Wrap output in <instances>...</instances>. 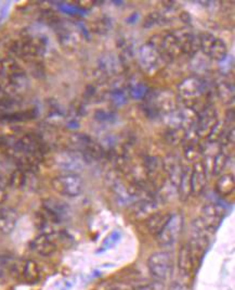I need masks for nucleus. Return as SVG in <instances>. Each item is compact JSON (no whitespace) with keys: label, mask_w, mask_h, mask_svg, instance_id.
I'll return each mask as SVG.
<instances>
[{"label":"nucleus","mask_w":235,"mask_h":290,"mask_svg":"<svg viewBox=\"0 0 235 290\" xmlns=\"http://www.w3.org/2000/svg\"><path fill=\"white\" fill-rule=\"evenodd\" d=\"M21 275L28 284L37 283L40 278V270L37 263L32 260L26 261L23 264Z\"/></svg>","instance_id":"6"},{"label":"nucleus","mask_w":235,"mask_h":290,"mask_svg":"<svg viewBox=\"0 0 235 290\" xmlns=\"http://www.w3.org/2000/svg\"><path fill=\"white\" fill-rule=\"evenodd\" d=\"M195 260L192 256V252L190 250L189 246H184L179 252L178 257V269L179 272L185 276L190 275L194 270Z\"/></svg>","instance_id":"4"},{"label":"nucleus","mask_w":235,"mask_h":290,"mask_svg":"<svg viewBox=\"0 0 235 290\" xmlns=\"http://www.w3.org/2000/svg\"><path fill=\"white\" fill-rule=\"evenodd\" d=\"M191 188L194 191V193L202 192L205 186V176L202 171H195L193 174V177L191 180Z\"/></svg>","instance_id":"8"},{"label":"nucleus","mask_w":235,"mask_h":290,"mask_svg":"<svg viewBox=\"0 0 235 290\" xmlns=\"http://www.w3.org/2000/svg\"><path fill=\"white\" fill-rule=\"evenodd\" d=\"M169 221V217L167 216H163V215H153L149 223H147V226H149L150 231L152 233L155 234H159L162 230L163 227L167 224V222Z\"/></svg>","instance_id":"7"},{"label":"nucleus","mask_w":235,"mask_h":290,"mask_svg":"<svg viewBox=\"0 0 235 290\" xmlns=\"http://www.w3.org/2000/svg\"><path fill=\"white\" fill-rule=\"evenodd\" d=\"M15 224V218L12 213L2 212L0 214V228L4 232H10Z\"/></svg>","instance_id":"10"},{"label":"nucleus","mask_w":235,"mask_h":290,"mask_svg":"<svg viewBox=\"0 0 235 290\" xmlns=\"http://www.w3.org/2000/svg\"><path fill=\"white\" fill-rule=\"evenodd\" d=\"M217 189H218L219 193L221 195H229V193L234 189V180L231 176H224L217 185Z\"/></svg>","instance_id":"9"},{"label":"nucleus","mask_w":235,"mask_h":290,"mask_svg":"<svg viewBox=\"0 0 235 290\" xmlns=\"http://www.w3.org/2000/svg\"><path fill=\"white\" fill-rule=\"evenodd\" d=\"M52 186L62 195L77 196L82 190V181L74 175H65L52 181Z\"/></svg>","instance_id":"2"},{"label":"nucleus","mask_w":235,"mask_h":290,"mask_svg":"<svg viewBox=\"0 0 235 290\" xmlns=\"http://www.w3.org/2000/svg\"><path fill=\"white\" fill-rule=\"evenodd\" d=\"M132 290H159V286L156 284H144L141 286H138Z\"/></svg>","instance_id":"11"},{"label":"nucleus","mask_w":235,"mask_h":290,"mask_svg":"<svg viewBox=\"0 0 235 290\" xmlns=\"http://www.w3.org/2000/svg\"><path fill=\"white\" fill-rule=\"evenodd\" d=\"M181 231V221L178 218H171L159 233V241L163 246H168L175 242Z\"/></svg>","instance_id":"3"},{"label":"nucleus","mask_w":235,"mask_h":290,"mask_svg":"<svg viewBox=\"0 0 235 290\" xmlns=\"http://www.w3.org/2000/svg\"><path fill=\"white\" fill-rule=\"evenodd\" d=\"M168 290H188L187 287L185 285H182L181 283L178 282H173L170 284Z\"/></svg>","instance_id":"12"},{"label":"nucleus","mask_w":235,"mask_h":290,"mask_svg":"<svg viewBox=\"0 0 235 290\" xmlns=\"http://www.w3.org/2000/svg\"><path fill=\"white\" fill-rule=\"evenodd\" d=\"M147 269L156 280L166 279L172 272V260L167 252H156L147 260Z\"/></svg>","instance_id":"1"},{"label":"nucleus","mask_w":235,"mask_h":290,"mask_svg":"<svg viewBox=\"0 0 235 290\" xmlns=\"http://www.w3.org/2000/svg\"><path fill=\"white\" fill-rule=\"evenodd\" d=\"M33 248L42 257H48L57 249V244L48 236L42 235L37 237L33 243Z\"/></svg>","instance_id":"5"}]
</instances>
